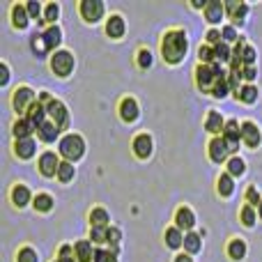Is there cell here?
Wrapping results in <instances>:
<instances>
[{"instance_id":"obj_33","label":"cell","mask_w":262,"mask_h":262,"mask_svg":"<svg viewBox=\"0 0 262 262\" xmlns=\"http://www.w3.org/2000/svg\"><path fill=\"white\" fill-rule=\"evenodd\" d=\"M184 249L189 251V253H198V251L203 249L200 235H195V232H186V235H184Z\"/></svg>"},{"instance_id":"obj_52","label":"cell","mask_w":262,"mask_h":262,"mask_svg":"<svg viewBox=\"0 0 262 262\" xmlns=\"http://www.w3.org/2000/svg\"><path fill=\"white\" fill-rule=\"evenodd\" d=\"M9 83V69H7V64H0V85H7Z\"/></svg>"},{"instance_id":"obj_57","label":"cell","mask_w":262,"mask_h":262,"mask_svg":"<svg viewBox=\"0 0 262 262\" xmlns=\"http://www.w3.org/2000/svg\"><path fill=\"white\" fill-rule=\"evenodd\" d=\"M258 214H260V219H262V203H260V207H258Z\"/></svg>"},{"instance_id":"obj_39","label":"cell","mask_w":262,"mask_h":262,"mask_svg":"<svg viewBox=\"0 0 262 262\" xmlns=\"http://www.w3.org/2000/svg\"><path fill=\"white\" fill-rule=\"evenodd\" d=\"M32 51L37 53V58H46L49 46H46V41H44V35H35V37H32Z\"/></svg>"},{"instance_id":"obj_25","label":"cell","mask_w":262,"mask_h":262,"mask_svg":"<svg viewBox=\"0 0 262 262\" xmlns=\"http://www.w3.org/2000/svg\"><path fill=\"white\" fill-rule=\"evenodd\" d=\"M205 129H207L209 134H219V131L223 134V129H226V122H223L221 113H216V111H209L207 120H205Z\"/></svg>"},{"instance_id":"obj_53","label":"cell","mask_w":262,"mask_h":262,"mask_svg":"<svg viewBox=\"0 0 262 262\" xmlns=\"http://www.w3.org/2000/svg\"><path fill=\"white\" fill-rule=\"evenodd\" d=\"M255 76H258V72L253 67H244V72H242V78H246V81H255Z\"/></svg>"},{"instance_id":"obj_32","label":"cell","mask_w":262,"mask_h":262,"mask_svg":"<svg viewBox=\"0 0 262 262\" xmlns=\"http://www.w3.org/2000/svg\"><path fill=\"white\" fill-rule=\"evenodd\" d=\"M237 97H239L244 104H255V101H258V88L255 85H242V90L237 92Z\"/></svg>"},{"instance_id":"obj_38","label":"cell","mask_w":262,"mask_h":262,"mask_svg":"<svg viewBox=\"0 0 262 262\" xmlns=\"http://www.w3.org/2000/svg\"><path fill=\"white\" fill-rule=\"evenodd\" d=\"M198 58H200V64H214L216 62V53H214V46H200L198 51Z\"/></svg>"},{"instance_id":"obj_20","label":"cell","mask_w":262,"mask_h":262,"mask_svg":"<svg viewBox=\"0 0 262 262\" xmlns=\"http://www.w3.org/2000/svg\"><path fill=\"white\" fill-rule=\"evenodd\" d=\"M14 152H16L18 159H30V157H35L37 145H35V140H32V138L16 140V143H14Z\"/></svg>"},{"instance_id":"obj_18","label":"cell","mask_w":262,"mask_h":262,"mask_svg":"<svg viewBox=\"0 0 262 262\" xmlns=\"http://www.w3.org/2000/svg\"><path fill=\"white\" fill-rule=\"evenodd\" d=\"M35 131H37V127L28 118H18L16 122H14V138H16V140L32 138V134H35Z\"/></svg>"},{"instance_id":"obj_19","label":"cell","mask_w":262,"mask_h":262,"mask_svg":"<svg viewBox=\"0 0 262 262\" xmlns=\"http://www.w3.org/2000/svg\"><path fill=\"white\" fill-rule=\"evenodd\" d=\"M124 30H127V26H124V18L118 16V14H113V16L106 21V35L113 37V39H120V37L124 35Z\"/></svg>"},{"instance_id":"obj_15","label":"cell","mask_w":262,"mask_h":262,"mask_svg":"<svg viewBox=\"0 0 262 262\" xmlns=\"http://www.w3.org/2000/svg\"><path fill=\"white\" fill-rule=\"evenodd\" d=\"M223 16H226V3H221V0H209L207 9H205V18H207L212 26H216V23H221Z\"/></svg>"},{"instance_id":"obj_11","label":"cell","mask_w":262,"mask_h":262,"mask_svg":"<svg viewBox=\"0 0 262 262\" xmlns=\"http://www.w3.org/2000/svg\"><path fill=\"white\" fill-rule=\"evenodd\" d=\"M262 140V134L258 124L253 122H242V143H246V147H258Z\"/></svg>"},{"instance_id":"obj_54","label":"cell","mask_w":262,"mask_h":262,"mask_svg":"<svg viewBox=\"0 0 262 262\" xmlns=\"http://www.w3.org/2000/svg\"><path fill=\"white\" fill-rule=\"evenodd\" d=\"M74 253H76V251H74L72 246H62V249H60V258H72Z\"/></svg>"},{"instance_id":"obj_37","label":"cell","mask_w":262,"mask_h":262,"mask_svg":"<svg viewBox=\"0 0 262 262\" xmlns=\"http://www.w3.org/2000/svg\"><path fill=\"white\" fill-rule=\"evenodd\" d=\"M214 53H216V62H232V51H230V46L223 41V44H219V46H214Z\"/></svg>"},{"instance_id":"obj_12","label":"cell","mask_w":262,"mask_h":262,"mask_svg":"<svg viewBox=\"0 0 262 262\" xmlns=\"http://www.w3.org/2000/svg\"><path fill=\"white\" fill-rule=\"evenodd\" d=\"M26 118L30 120L32 124H35L37 131H39V127H44V124L49 122V120H46V118H49V111H46V106H44V104H39V101H35V104L30 106V111H28V113H26Z\"/></svg>"},{"instance_id":"obj_45","label":"cell","mask_w":262,"mask_h":262,"mask_svg":"<svg viewBox=\"0 0 262 262\" xmlns=\"http://www.w3.org/2000/svg\"><path fill=\"white\" fill-rule=\"evenodd\" d=\"M26 7H28V14H30V18L44 21V16H41V3H37V0H30V3L26 5Z\"/></svg>"},{"instance_id":"obj_10","label":"cell","mask_w":262,"mask_h":262,"mask_svg":"<svg viewBox=\"0 0 262 262\" xmlns=\"http://www.w3.org/2000/svg\"><path fill=\"white\" fill-rule=\"evenodd\" d=\"M60 159H58V154L55 152H44L39 157V172L44 177H53V175H58V168H60Z\"/></svg>"},{"instance_id":"obj_8","label":"cell","mask_w":262,"mask_h":262,"mask_svg":"<svg viewBox=\"0 0 262 262\" xmlns=\"http://www.w3.org/2000/svg\"><path fill=\"white\" fill-rule=\"evenodd\" d=\"M81 14L88 23H97L99 18H104V3L101 0H83Z\"/></svg>"},{"instance_id":"obj_24","label":"cell","mask_w":262,"mask_h":262,"mask_svg":"<svg viewBox=\"0 0 262 262\" xmlns=\"http://www.w3.org/2000/svg\"><path fill=\"white\" fill-rule=\"evenodd\" d=\"M44 35V41H46V46H49V51H60L58 46H60V41H62V30H60L58 26H51L49 30H44L41 32Z\"/></svg>"},{"instance_id":"obj_36","label":"cell","mask_w":262,"mask_h":262,"mask_svg":"<svg viewBox=\"0 0 262 262\" xmlns=\"http://www.w3.org/2000/svg\"><path fill=\"white\" fill-rule=\"evenodd\" d=\"M242 223H244L246 228H253L255 226V221H258V214H255V207H251V205H244L242 207Z\"/></svg>"},{"instance_id":"obj_44","label":"cell","mask_w":262,"mask_h":262,"mask_svg":"<svg viewBox=\"0 0 262 262\" xmlns=\"http://www.w3.org/2000/svg\"><path fill=\"white\" fill-rule=\"evenodd\" d=\"M92 262H118V258H115L111 251L95 249V258H92Z\"/></svg>"},{"instance_id":"obj_49","label":"cell","mask_w":262,"mask_h":262,"mask_svg":"<svg viewBox=\"0 0 262 262\" xmlns=\"http://www.w3.org/2000/svg\"><path fill=\"white\" fill-rule=\"evenodd\" d=\"M246 200H249L251 207H260L262 198H260V193H258V189H255V186H251V189L246 191Z\"/></svg>"},{"instance_id":"obj_29","label":"cell","mask_w":262,"mask_h":262,"mask_svg":"<svg viewBox=\"0 0 262 262\" xmlns=\"http://www.w3.org/2000/svg\"><path fill=\"white\" fill-rule=\"evenodd\" d=\"M37 134H39V138L44 140V143H55V140H58V136H60V129L55 127L53 122H46L44 127H39Z\"/></svg>"},{"instance_id":"obj_48","label":"cell","mask_w":262,"mask_h":262,"mask_svg":"<svg viewBox=\"0 0 262 262\" xmlns=\"http://www.w3.org/2000/svg\"><path fill=\"white\" fill-rule=\"evenodd\" d=\"M221 35H223V41H226V44H230V41H237V39H239V35H237L235 26H226V28L221 30Z\"/></svg>"},{"instance_id":"obj_4","label":"cell","mask_w":262,"mask_h":262,"mask_svg":"<svg viewBox=\"0 0 262 262\" xmlns=\"http://www.w3.org/2000/svg\"><path fill=\"white\" fill-rule=\"evenodd\" d=\"M195 83H198V88L203 92H214V88H216V83H219V76L212 64H200V67L195 69Z\"/></svg>"},{"instance_id":"obj_30","label":"cell","mask_w":262,"mask_h":262,"mask_svg":"<svg viewBox=\"0 0 262 262\" xmlns=\"http://www.w3.org/2000/svg\"><path fill=\"white\" fill-rule=\"evenodd\" d=\"M228 255H230L232 260H244V255H246L244 239H232L230 244H228Z\"/></svg>"},{"instance_id":"obj_42","label":"cell","mask_w":262,"mask_h":262,"mask_svg":"<svg viewBox=\"0 0 262 262\" xmlns=\"http://www.w3.org/2000/svg\"><path fill=\"white\" fill-rule=\"evenodd\" d=\"M58 16H60V5H58V3L46 5V9H44V21H49V23H53V26H55Z\"/></svg>"},{"instance_id":"obj_35","label":"cell","mask_w":262,"mask_h":262,"mask_svg":"<svg viewBox=\"0 0 262 262\" xmlns=\"http://www.w3.org/2000/svg\"><path fill=\"white\" fill-rule=\"evenodd\" d=\"M74 175H76V168H74V163H69V161L60 163V168H58V180L60 182H72Z\"/></svg>"},{"instance_id":"obj_2","label":"cell","mask_w":262,"mask_h":262,"mask_svg":"<svg viewBox=\"0 0 262 262\" xmlns=\"http://www.w3.org/2000/svg\"><path fill=\"white\" fill-rule=\"evenodd\" d=\"M58 152H60V157H62L64 161L74 163V161H78V159L85 154V140H83L78 134H67V136L60 138Z\"/></svg>"},{"instance_id":"obj_6","label":"cell","mask_w":262,"mask_h":262,"mask_svg":"<svg viewBox=\"0 0 262 262\" xmlns=\"http://www.w3.org/2000/svg\"><path fill=\"white\" fill-rule=\"evenodd\" d=\"M46 111H49V118H51V122H53V124H55V127H58L60 131L69 127V111H67V106H64L62 101L53 99L49 106H46Z\"/></svg>"},{"instance_id":"obj_40","label":"cell","mask_w":262,"mask_h":262,"mask_svg":"<svg viewBox=\"0 0 262 262\" xmlns=\"http://www.w3.org/2000/svg\"><path fill=\"white\" fill-rule=\"evenodd\" d=\"M90 239H92V244H106L108 242V228H92Z\"/></svg>"},{"instance_id":"obj_13","label":"cell","mask_w":262,"mask_h":262,"mask_svg":"<svg viewBox=\"0 0 262 262\" xmlns=\"http://www.w3.org/2000/svg\"><path fill=\"white\" fill-rule=\"evenodd\" d=\"M140 115V108H138V101L134 99V97H127V99H122V104H120V118L124 120V122H136Z\"/></svg>"},{"instance_id":"obj_41","label":"cell","mask_w":262,"mask_h":262,"mask_svg":"<svg viewBox=\"0 0 262 262\" xmlns=\"http://www.w3.org/2000/svg\"><path fill=\"white\" fill-rule=\"evenodd\" d=\"M16 262H39V258H37V251L35 249L23 246V249L18 251V255H16Z\"/></svg>"},{"instance_id":"obj_1","label":"cell","mask_w":262,"mask_h":262,"mask_svg":"<svg viewBox=\"0 0 262 262\" xmlns=\"http://www.w3.org/2000/svg\"><path fill=\"white\" fill-rule=\"evenodd\" d=\"M186 51H189V39H186L184 30H168L163 35L161 41V55L166 62L177 64L186 58Z\"/></svg>"},{"instance_id":"obj_16","label":"cell","mask_w":262,"mask_h":262,"mask_svg":"<svg viewBox=\"0 0 262 262\" xmlns=\"http://www.w3.org/2000/svg\"><path fill=\"white\" fill-rule=\"evenodd\" d=\"M175 226L180 228V230L191 232L193 230V226H195V214L191 212L189 207H180L177 209V214H175Z\"/></svg>"},{"instance_id":"obj_50","label":"cell","mask_w":262,"mask_h":262,"mask_svg":"<svg viewBox=\"0 0 262 262\" xmlns=\"http://www.w3.org/2000/svg\"><path fill=\"white\" fill-rule=\"evenodd\" d=\"M207 44H209V46H219V44H223V35H221V30H209V32H207Z\"/></svg>"},{"instance_id":"obj_55","label":"cell","mask_w":262,"mask_h":262,"mask_svg":"<svg viewBox=\"0 0 262 262\" xmlns=\"http://www.w3.org/2000/svg\"><path fill=\"white\" fill-rule=\"evenodd\" d=\"M191 5H193L195 9H200V7H203V9H207V3H205V0H193V3H191Z\"/></svg>"},{"instance_id":"obj_46","label":"cell","mask_w":262,"mask_h":262,"mask_svg":"<svg viewBox=\"0 0 262 262\" xmlns=\"http://www.w3.org/2000/svg\"><path fill=\"white\" fill-rule=\"evenodd\" d=\"M138 64H140L143 69H149V67H152V53H149L147 49H140V51H138Z\"/></svg>"},{"instance_id":"obj_3","label":"cell","mask_w":262,"mask_h":262,"mask_svg":"<svg viewBox=\"0 0 262 262\" xmlns=\"http://www.w3.org/2000/svg\"><path fill=\"white\" fill-rule=\"evenodd\" d=\"M51 69H53V74H58V76H69V74L74 72V55L62 49L53 51V55H51Z\"/></svg>"},{"instance_id":"obj_22","label":"cell","mask_w":262,"mask_h":262,"mask_svg":"<svg viewBox=\"0 0 262 262\" xmlns=\"http://www.w3.org/2000/svg\"><path fill=\"white\" fill-rule=\"evenodd\" d=\"M74 251H76V260L78 262H92V258H95V249H92V242L90 239L76 242Z\"/></svg>"},{"instance_id":"obj_21","label":"cell","mask_w":262,"mask_h":262,"mask_svg":"<svg viewBox=\"0 0 262 262\" xmlns=\"http://www.w3.org/2000/svg\"><path fill=\"white\" fill-rule=\"evenodd\" d=\"M12 23L18 28V30L28 28V23H30V14H28L26 5H14L12 7Z\"/></svg>"},{"instance_id":"obj_26","label":"cell","mask_w":262,"mask_h":262,"mask_svg":"<svg viewBox=\"0 0 262 262\" xmlns=\"http://www.w3.org/2000/svg\"><path fill=\"white\" fill-rule=\"evenodd\" d=\"M219 193L223 195V198H228V195L235 193V177L230 175V172H223L221 177H219V184H216Z\"/></svg>"},{"instance_id":"obj_23","label":"cell","mask_w":262,"mask_h":262,"mask_svg":"<svg viewBox=\"0 0 262 262\" xmlns=\"http://www.w3.org/2000/svg\"><path fill=\"white\" fill-rule=\"evenodd\" d=\"M30 200H32V195H30V189H28V186L16 184L12 189V203L16 205V207H26Z\"/></svg>"},{"instance_id":"obj_9","label":"cell","mask_w":262,"mask_h":262,"mask_svg":"<svg viewBox=\"0 0 262 262\" xmlns=\"http://www.w3.org/2000/svg\"><path fill=\"white\" fill-rule=\"evenodd\" d=\"M221 136L226 138V143L230 145V152H237V149H239V143H242V124L237 122V120H228Z\"/></svg>"},{"instance_id":"obj_28","label":"cell","mask_w":262,"mask_h":262,"mask_svg":"<svg viewBox=\"0 0 262 262\" xmlns=\"http://www.w3.org/2000/svg\"><path fill=\"white\" fill-rule=\"evenodd\" d=\"M166 244L170 246V249H180V246H184V235H182V230L177 226H172V228L166 230Z\"/></svg>"},{"instance_id":"obj_56","label":"cell","mask_w":262,"mask_h":262,"mask_svg":"<svg viewBox=\"0 0 262 262\" xmlns=\"http://www.w3.org/2000/svg\"><path fill=\"white\" fill-rule=\"evenodd\" d=\"M175 262H193V258H191V255H177Z\"/></svg>"},{"instance_id":"obj_7","label":"cell","mask_w":262,"mask_h":262,"mask_svg":"<svg viewBox=\"0 0 262 262\" xmlns=\"http://www.w3.org/2000/svg\"><path fill=\"white\" fill-rule=\"evenodd\" d=\"M230 145L226 143V138L223 136H216V138H212V143H209V159H212L214 163H223L228 161V157H230Z\"/></svg>"},{"instance_id":"obj_14","label":"cell","mask_w":262,"mask_h":262,"mask_svg":"<svg viewBox=\"0 0 262 262\" xmlns=\"http://www.w3.org/2000/svg\"><path fill=\"white\" fill-rule=\"evenodd\" d=\"M152 149H154V143L147 134H138L134 138V154L138 159H147L152 154Z\"/></svg>"},{"instance_id":"obj_17","label":"cell","mask_w":262,"mask_h":262,"mask_svg":"<svg viewBox=\"0 0 262 262\" xmlns=\"http://www.w3.org/2000/svg\"><path fill=\"white\" fill-rule=\"evenodd\" d=\"M226 14L232 18V21H244L246 14H249V5L242 3V0H228L226 3Z\"/></svg>"},{"instance_id":"obj_27","label":"cell","mask_w":262,"mask_h":262,"mask_svg":"<svg viewBox=\"0 0 262 262\" xmlns=\"http://www.w3.org/2000/svg\"><path fill=\"white\" fill-rule=\"evenodd\" d=\"M108 221H111V216L104 207H95L90 212V226L92 228H108Z\"/></svg>"},{"instance_id":"obj_51","label":"cell","mask_w":262,"mask_h":262,"mask_svg":"<svg viewBox=\"0 0 262 262\" xmlns=\"http://www.w3.org/2000/svg\"><path fill=\"white\" fill-rule=\"evenodd\" d=\"M120 230L118 228H108V244H113V246H118L120 244Z\"/></svg>"},{"instance_id":"obj_34","label":"cell","mask_w":262,"mask_h":262,"mask_svg":"<svg viewBox=\"0 0 262 262\" xmlns=\"http://www.w3.org/2000/svg\"><path fill=\"white\" fill-rule=\"evenodd\" d=\"M228 172H230L232 177H242L246 172V163H244V159H239V157H232L230 161H228Z\"/></svg>"},{"instance_id":"obj_47","label":"cell","mask_w":262,"mask_h":262,"mask_svg":"<svg viewBox=\"0 0 262 262\" xmlns=\"http://www.w3.org/2000/svg\"><path fill=\"white\" fill-rule=\"evenodd\" d=\"M255 58H258V53H255V49H251V46H246V49H244V55H242V62H244V67H253Z\"/></svg>"},{"instance_id":"obj_31","label":"cell","mask_w":262,"mask_h":262,"mask_svg":"<svg viewBox=\"0 0 262 262\" xmlns=\"http://www.w3.org/2000/svg\"><path fill=\"white\" fill-rule=\"evenodd\" d=\"M53 203L55 200L51 198L49 193H37L35 200H32V205H35L37 212H51V209H53Z\"/></svg>"},{"instance_id":"obj_5","label":"cell","mask_w":262,"mask_h":262,"mask_svg":"<svg viewBox=\"0 0 262 262\" xmlns=\"http://www.w3.org/2000/svg\"><path fill=\"white\" fill-rule=\"evenodd\" d=\"M14 111H16L18 115H23L26 118V113L30 111V106L35 104V90H30V88L21 85L14 90Z\"/></svg>"},{"instance_id":"obj_43","label":"cell","mask_w":262,"mask_h":262,"mask_svg":"<svg viewBox=\"0 0 262 262\" xmlns=\"http://www.w3.org/2000/svg\"><path fill=\"white\" fill-rule=\"evenodd\" d=\"M228 92H232L230 85H228V78H221V81L216 83V88H214L212 95L216 97V99H223V97H228Z\"/></svg>"}]
</instances>
